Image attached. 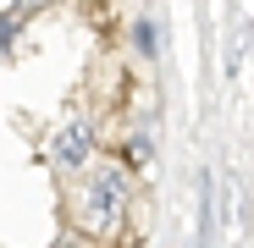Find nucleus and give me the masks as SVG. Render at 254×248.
<instances>
[{
  "mask_svg": "<svg viewBox=\"0 0 254 248\" xmlns=\"http://www.w3.org/2000/svg\"><path fill=\"white\" fill-rule=\"evenodd\" d=\"M133 45H138V55H155V50H160V39H155V22H138V28H133Z\"/></svg>",
  "mask_w": 254,
  "mask_h": 248,
  "instance_id": "7ed1b4c3",
  "label": "nucleus"
},
{
  "mask_svg": "<svg viewBox=\"0 0 254 248\" xmlns=\"http://www.w3.org/2000/svg\"><path fill=\"white\" fill-rule=\"evenodd\" d=\"M83 160H89V127H83V121H66L56 133V165L61 171H77Z\"/></svg>",
  "mask_w": 254,
  "mask_h": 248,
  "instance_id": "f03ea898",
  "label": "nucleus"
},
{
  "mask_svg": "<svg viewBox=\"0 0 254 248\" xmlns=\"http://www.w3.org/2000/svg\"><path fill=\"white\" fill-rule=\"evenodd\" d=\"M122 198H127V182H122V171H100L89 188H83V198H77V221L89 226V232H105V226H116V215H122Z\"/></svg>",
  "mask_w": 254,
  "mask_h": 248,
  "instance_id": "f257e3e1",
  "label": "nucleus"
}]
</instances>
